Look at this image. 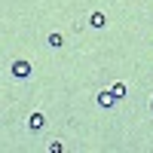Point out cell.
Here are the masks:
<instances>
[{
    "label": "cell",
    "instance_id": "6da1fadb",
    "mask_svg": "<svg viewBox=\"0 0 153 153\" xmlns=\"http://www.w3.org/2000/svg\"><path fill=\"white\" fill-rule=\"evenodd\" d=\"M9 74L16 76V80H31V74H34V65H31L28 58H16V61L9 65Z\"/></svg>",
    "mask_w": 153,
    "mask_h": 153
},
{
    "label": "cell",
    "instance_id": "3957f363",
    "mask_svg": "<svg viewBox=\"0 0 153 153\" xmlns=\"http://www.w3.org/2000/svg\"><path fill=\"white\" fill-rule=\"evenodd\" d=\"M95 101H98V107H104V110H107V107H113V104H117V98L110 95V89H101V92H98V98H95Z\"/></svg>",
    "mask_w": 153,
    "mask_h": 153
},
{
    "label": "cell",
    "instance_id": "5b68a950",
    "mask_svg": "<svg viewBox=\"0 0 153 153\" xmlns=\"http://www.w3.org/2000/svg\"><path fill=\"white\" fill-rule=\"evenodd\" d=\"M110 95H113V98L120 101V98H126V95H129V86H126L123 80H117V83H110Z\"/></svg>",
    "mask_w": 153,
    "mask_h": 153
},
{
    "label": "cell",
    "instance_id": "8992f818",
    "mask_svg": "<svg viewBox=\"0 0 153 153\" xmlns=\"http://www.w3.org/2000/svg\"><path fill=\"white\" fill-rule=\"evenodd\" d=\"M46 46H49V49H61V46H65V37H61L58 31H52V34L46 37Z\"/></svg>",
    "mask_w": 153,
    "mask_h": 153
},
{
    "label": "cell",
    "instance_id": "277c9868",
    "mask_svg": "<svg viewBox=\"0 0 153 153\" xmlns=\"http://www.w3.org/2000/svg\"><path fill=\"white\" fill-rule=\"evenodd\" d=\"M89 25H92V28H104V25H107V16H104L101 9H92V12H89Z\"/></svg>",
    "mask_w": 153,
    "mask_h": 153
},
{
    "label": "cell",
    "instance_id": "7a4b0ae2",
    "mask_svg": "<svg viewBox=\"0 0 153 153\" xmlns=\"http://www.w3.org/2000/svg\"><path fill=\"white\" fill-rule=\"evenodd\" d=\"M25 129H28V132H43L46 129V113L43 110H34L31 117L25 120Z\"/></svg>",
    "mask_w": 153,
    "mask_h": 153
},
{
    "label": "cell",
    "instance_id": "52a82bcc",
    "mask_svg": "<svg viewBox=\"0 0 153 153\" xmlns=\"http://www.w3.org/2000/svg\"><path fill=\"white\" fill-rule=\"evenodd\" d=\"M46 150H49V153H61V150H65V144H61V141H49Z\"/></svg>",
    "mask_w": 153,
    "mask_h": 153
},
{
    "label": "cell",
    "instance_id": "ba28073f",
    "mask_svg": "<svg viewBox=\"0 0 153 153\" xmlns=\"http://www.w3.org/2000/svg\"><path fill=\"white\" fill-rule=\"evenodd\" d=\"M150 113H153V95H150Z\"/></svg>",
    "mask_w": 153,
    "mask_h": 153
}]
</instances>
